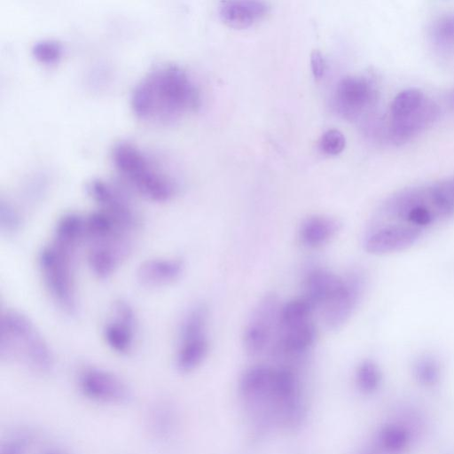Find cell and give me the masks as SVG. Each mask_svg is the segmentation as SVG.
Here are the masks:
<instances>
[{"label":"cell","instance_id":"f546056e","mask_svg":"<svg viewBox=\"0 0 454 454\" xmlns=\"http://www.w3.org/2000/svg\"><path fill=\"white\" fill-rule=\"evenodd\" d=\"M41 454H68L65 450L57 448H50L43 450Z\"/></svg>","mask_w":454,"mask_h":454},{"label":"cell","instance_id":"e0dca14e","mask_svg":"<svg viewBox=\"0 0 454 454\" xmlns=\"http://www.w3.org/2000/svg\"><path fill=\"white\" fill-rule=\"evenodd\" d=\"M344 278L325 269H315L309 271L303 284V298L312 307L323 308L332 301L343 286Z\"/></svg>","mask_w":454,"mask_h":454},{"label":"cell","instance_id":"603a6c76","mask_svg":"<svg viewBox=\"0 0 454 454\" xmlns=\"http://www.w3.org/2000/svg\"><path fill=\"white\" fill-rule=\"evenodd\" d=\"M356 380L358 387L364 392L375 390L380 380L378 366L372 361H364L356 370Z\"/></svg>","mask_w":454,"mask_h":454},{"label":"cell","instance_id":"3957f363","mask_svg":"<svg viewBox=\"0 0 454 454\" xmlns=\"http://www.w3.org/2000/svg\"><path fill=\"white\" fill-rule=\"evenodd\" d=\"M0 358L16 360L40 374L51 372L55 364L48 342L24 314L3 310L0 319Z\"/></svg>","mask_w":454,"mask_h":454},{"label":"cell","instance_id":"30bf717a","mask_svg":"<svg viewBox=\"0 0 454 454\" xmlns=\"http://www.w3.org/2000/svg\"><path fill=\"white\" fill-rule=\"evenodd\" d=\"M86 191L98 209L114 218L135 232L140 225V216L130 197L118 185L101 178L90 180Z\"/></svg>","mask_w":454,"mask_h":454},{"label":"cell","instance_id":"5b68a950","mask_svg":"<svg viewBox=\"0 0 454 454\" xmlns=\"http://www.w3.org/2000/svg\"><path fill=\"white\" fill-rule=\"evenodd\" d=\"M131 232L106 218L90 221L85 229L87 262L98 278H108L131 250Z\"/></svg>","mask_w":454,"mask_h":454},{"label":"cell","instance_id":"7c38bea8","mask_svg":"<svg viewBox=\"0 0 454 454\" xmlns=\"http://www.w3.org/2000/svg\"><path fill=\"white\" fill-rule=\"evenodd\" d=\"M110 317L103 326V338L106 345L115 353L127 355L136 344L137 318L133 307L122 299L115 301Z\"/></svg>","mask_w":454,"mask_h":454},{"label":"cell","instance_id":"277c9868","mask_svg":"<svg viewBox=\"0 0 454 454\" xmlns=\"http://www.w3.org/2000/svg\"><path fill=\"white\" fill-rule=\"evenodd\" d=\"M113 162L140 195L155 202L171 200L176 192L175 180L136 144L120 141L112 149Z\"/></svg>","mask_w":454,"mask_h":454},{"label":"cell","instance_id":"ac0fdd59","mask_svg":"<svg viewBox=\"0 0 454 454\" xmlns=\"http://www.w3.org/2000/svg\"><path fill=\"white\" fill-rule=\"evenodd\" d=\"M340 229V223L335 218L315 215L302 221L299 229V237L305 247L316 248L330 241Z\"/></svg>","mask_w":454,"mask_h":454},{"label":"cell","instance_id":"5bb4252c","mask_svg":"<svg viewBox=\"0 0 454 454\" xmlns=\"http://www.w3.org/2000/svg\"><path fill=\"white\" fill-rule=\"evenodd\" d=\"M343 278L340 292L321 308L322 319L328 330H338L348 321L364 290L365 279L360 271L351 270Z\"/></svg>","mask_w":454,"mask_h":454},{"label":"cell","instance_id":"cb8c5ba5","mask_svg":"<svg viewBox=\"0 0 454 454\" xmlns=\"http://www.w3.org/2000/svg\"><path fill=\"white\" fill-rule=\"evenodd\" d=\"M32 54L39 61L51 64L61 57L62 45L56 40H40L33 44Z\"/></svg>","mask_w":454,"mask_h":454},{"label":"cell","instance_id":"4fadbf2b","mask_svg":"<svg viewBox=\"0 0 454 454\" xmlns=\"http://www.w3.org/2000/svg\"><path fill=\"white\" fill-rule=\"evenodd\" d=\"M440 115L438 105L429 97L416 108L396 118L385 121L384 138L394 145H403L431 127Z\"/></svg>","mask_w":454,"mask_h":454},{"label":"cell","instance_id":"d6986e66","mask_svg":"<svg viewBox=\"0 0 454 454\" xmlns=\"http://www.w3.org/2000/svg\"><path fill=\"white\" fill-rule=\"evenodd\" d=\"M176 411L167 401H159L151 408L147 415V426L153 435L158 439H167L176 426Z\"/></svg>","mask_w":454,"mask_h":454},{"label":"cell","instance_id":"ba28073f","mask_svg":"<svg viewBox=\"0 0 454 454\" xmlns=\"http://www.w3.org/2000/svg\"><path fill=\"white\" fill-rule=\"evenodd\" d=\"M281 305L277 295L268 294L256 304L244 330L243 344L246 352L255 356L275 340Z\"/></svg>","mask_w":454,"mask_h":454},{"label":"cell","instance_id":"7402d4cb","mask_svg":"<svg viewBox=\"0 0 454 454\" xmlns=\"http://www.w3.org/2000/svg\"><path fill=\"white\" fill-rule=\"evenodd\" d=\"M22 224V217L19 210L9 201L1 200L0 202V229L7 236L17 233Z\"/></svg>","mask_w":454,"mask_h":454},{"label":"cell","instance_id":"52a82bcc","mask_svg":"<svg viewBox=\"0 0 454 454\" xmlns=\"http://www.w3.org/2000/svg\"><path fill=\"white\" fill-rule=\"evenodd\" d=\"M207 319L208 311L204 304L194 305L184 315L175 355V365L179 372H191L205 360L209 347Z\"/></svg>","mask_w":454,"mask_h":454},{"label":"cell","instance_id":"2e32d148","mask_svg":"<svg viewBox=\"0 0 454 454\" xmlns=\"http://www.w3.org/2000/svg\"><path fill=\"white\" fill-rule=\"evenodd\" d=\"M270 10V4L262 1H224L220 3L218 12L224 24L241 29L263 20Z\"/></svg>","mask_w":454,"mask_h":454},{"label":"cell","instance_id":"484cf974","mask_svg":"<svg viewBox=\"0 0 454 454\" xmlns=\"http://www.w3.org/2000/svg\"><path fill=\"white\" fill-rule=\"evenodd\" d=\"M415 372L421 381L434 383L439 377V364L432 356H422L415 364Z\"/></svg>","mask_w":454,"mask_h":454},{"label":"cell","instance_id":"8fae6325","mask_svg":"<svg viewBox=\"0 0 454 454\" xmlns=\"http://www.w3.org/2000/svg\"><path fill=\"white\" fill-rule=\"evenodd\" d=\"M378 91L374 82L366 76L348 75L336 86L334 101L339 113L355 120L367 114L376 104Z\"/></svg>","mask_w":454,"mask_h":454},{"label":"cell","instance_id":"83f0119b","mask_svg":"<svg viewBox=\"0 0 454 454\" xmlns=\"http://www.w3.org/2000/svg\"><path fill=\"white\" fill-rule=\"evenodd\" d=\"M310 69L315 79H321L325 72V60L318 50L310 53Z\"/></svg>","mask_w":454,"mask_h":454},{"label":"cell","instance_id":"d4e9b609","mask_svg":"<svg viewBox=\"0 0 454 454\" xmlns=\"http://www.w3.org/2000/svg\"><path fill=\"white\" fill-rule=\"evenodd\" d=\"M346 139L342 132L332 129L326 130L321 137L319 147L321 151L331 156L340 154L345 148Z\"/></svg>","mask_w":454,"mask_h":454},{"label":"cell","instance_id":"9c48e42d","mask_svg":"<svg viewBox=\"0 0 454 454\" xmlns=\"http://www.w3.org/2000/svg\"><path fill=\"white\" fill-rule=\"evenodd\" d=\"M77 386L80 393L94 403L123 404L131 398V391L121 377L98 366L82 368L77 375Z\"/></svg>","mask_w":454,"mask_h":454},{"label":"cell","instance_id":"7a4b0ae2","mask_svg":"<svg viewBox=\"0 0 454 454\" xmlns=\"http://www.w3.org/2000/svg\"><path fill=\"white\" fill-rule=\"evenodd\" d=\"M454 215L437 183L405 188L387 198L371 224L404 230L418 241L434 225Z\"/></svg>","mask_w":454,"mask_h":454},{"label":"cell","instance_id":"f1b7e54d","mask_svg":"<svg viewBox=\"0 0 454 454\" xmlns=\"http://www.w3.org/2000/svg\"><path fill=\"white\" fill-rule=\"evenodd\" d=\"M444 184L446 185V189L451 197V199L454 200V176L446 180H443Z\"/></svg>","mask_w":454,"mask_h":454},{"label":"cell","instance_id":"4dcf8cb0","mask_svg":"<svg viewBox=\"0 0 454 454\" xmlns=\"http://www.w3.org/2000/svg\"><path fill=\"white\" fill-rule=\"evenodd\" d=\"M450 104L454 108V90L451 91L450 95Z\"/></svg>","mask_w":454,"mask_h":454},{"label":"cell","instance_id":"6da1fadb","mask_svg":"<svg viewBox=\"0 0 454 454\" xmlns=\"http://www.w3.org/2000/svg\"><path fill=\"white\" fill-rule=\"evenodd\" d=\"M130 106L137 118L157 125H170L200 106V90L190 74L176 64L159 65L135 85Z\"/></svg>","mask_w":454,"mask_h":454},{"label":"cell","instance_id":"ffe728a7","mask_svg":"<svg viewBox=\"0 0 454 454\" xmlns=\"http://www.w3.org/2000/svg\"><path fill=\"white\" fill-rule=\"evenodd\" d=\"M314 309L312 305L303 297L291 300L280 308L278 325L309 319Z\"/></svg>","mask_w":454,"mask_h":454},{"label":"cell","instance_id":"9a60e30c","mask_svg":"<svg viewBox=\"0 0 454 454\" xmlns=\"http://www.w3.org/2000/svg\"><path fill=\"white\" fill-rule=\"evenodd\" d=\"M184 262L178 258L155 257L144 261L137 268V282L145 287H162L180 278Z\"/></svg>","mask_w":454,"mask_h":454},{"label":"cell","instance_id":"44dd1931","mask_svg":"<svg viewBox=\"0 0 454 454\" xmlns=\"http://www.w3.org/2000/svg\"><path fill=\"white\" fill-rule=\"evenodd\" d=\"M431 36L434 43L441 48L454 46V12L442 15L434 21Z\"/></svg>","mask_w":454,"mask_h":454},{"label":"cell","instance_id":"8992f818","mask_svg":"<svg viewBox=\"0 0 454 454\" xmlns=\"http://www.w3.org/2000/svg\"><path fill=\"white\" fill-rule=\"evenodd\" d=\"M76 251L51 240L38 255L44 286L56 306L67 315L75 314L78 309L74 277Z\"/></svg>","mask_w":454,"mask_h":454},{"label":"cell","instance_id":"4316f807","mask_svg":"<svg viewBox=\"0 0 454 454\" xmlns=\"http://www.w3.org/2000/svg\"><path fill=\"white\" fill-rule=\"evenodd\" d=\"M30 442L24 432L15 433L2 442L0 454H27Z\"/></svg>","mask_w":454,"mask_h":454}]
</instances>
